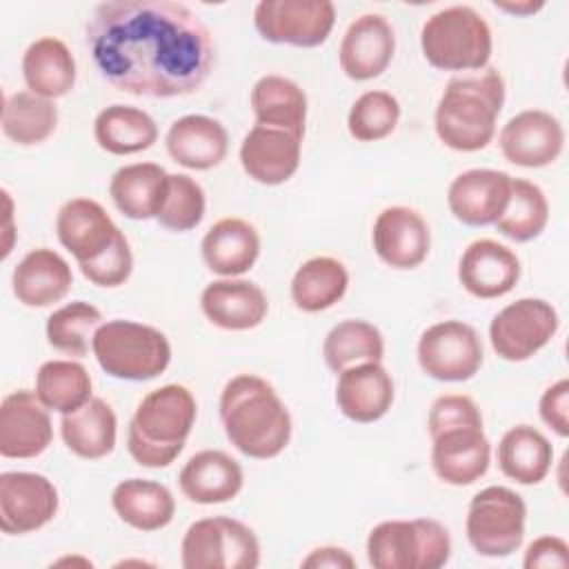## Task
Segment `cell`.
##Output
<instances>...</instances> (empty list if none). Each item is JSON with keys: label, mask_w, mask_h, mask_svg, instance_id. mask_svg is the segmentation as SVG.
<instances>
[{"label": "cell", "mask_w": 569, "mask_h": 569, "mask_svg": "<svg viewBox=\"0 0 569 569\" xmlns=\"http://www.w3.org/2000/svg\"><path fill=\"white\" fill-rule=\"evenodd\" d=\"M498 147L507 162L525 169H542L560 158L565 127L545 109H522L502 124Z\"/></svg>", "instance_id": "obj_15"}, {"label": "cell", "mask_w": 569, "mask_h": 569, "mask_svg": "<svg viewBox=\"0 0 569 569\" xmlns=\"http://www.w3.org/2000/svg\"><path fill=\"white\" fill-rule=\"evenodd\" d=\"M540 420L560 438L569 436V380L560 378L549 385L538 402Z\"/></svg>", "instance_id": "obj_45"}, {"label": "cell", "mask_w": 569, "mask_h": 569, "mask_svg": "<svg viewBox=\"0 0 569 569\" xmlns=\"http://www.w3.org/2000/svg\"><path fill=\"white\" fill-rule=\"evenodd\" d=\"M496 9L509 13V16H518V18H527V16H533L538 13L540 9H545V2H533V0H522V2H500L496 0L493 2Z\"/></svg>", "instance_id": "obj_48"}, {"label": "cell", "mask_w": 569, "mask_h": 569, "mask_svg": "<svg viewBox=\"0 0 569 569\" xmlns=\"http://www.w3.org/2000/svg\"><path fill=\"white\" fill-rule=\"evenodd\" d=\"M393 398L396 385L382 362H362L338 373L336 405L351 422H378L391 409Z\"/></svg>", "instance_id": "obj_24"}, {"label": "cell", "mask_w": 569, "mask_h": 569, "mask_svg": "<svg viewBox=\"0 0 569 569\" xmlns=\"http://www.w3.org/2000/svg\"><path fill=\"white\" fill-rule=\"evenodd\" d=\"M60 436L64 447L82 460L107 458L116 449L118 418L102 398H91L80 409L60 418Z\"/></svg>", "instance_id": "obj_31"}, {"label": "cell", "mask_w": 569, "mask_h": 569, "mask_svg": "<svg viewBox=\"0 0 569 569\" xmlns=\"http://www.w3.org/2000/svg\"><path fill=\"white\" fill-rule=\"evenodd\" d=\"M93 138L111 156H133L156 144L158 124L140 107L109 104L93 120Z\"/></svg>", "instance_id": "obj_35"}, {"label": "cell", "mask_w": 569, "mask_h": 569, "mask_svg": "<svg viewBox=\"0 0 569 569\" xmlns=\"http://www.w3.org/2000/svg\"><path fill=\"white\" fill-rule=\"evenodd\" d=\"M178 487L196 505H222L242 491L244 471L227 451L202 449L182 465Z\"/></svg>", "instance_id": "obj_27"}, {"label": "cell", "mask_w": 569, "mask_h": 569, "mask_svg": "<svg viewBox=\"0 0 569 569\" xmlns=\"http://www.w3.org/2000/svg\"><path fill=\"white\" fill-rule=\"evenodd\" d=\"M2 200H4V240H2V260L9 258L11 247H13V200L7 189H2Z\"/></svg>", "instance_id": "obj_49"}, {"label": "cell", "mask_w": 569, "mask_h": 569, "mask_svg": "<svg viewBox=\"0 0 569 569\" xmlns=\"http://www.w3.org/2000/svg\"><path fill=\"white\" fill-rule=\"evenodd\" d=\"M322 358L333 373L362 362H382L385 338L371 322L349 318L327 331L322 342Z\"/></svg>", "instance_id": "obj_38"}, {"label": "cell", "mask_w": 569, "mask_h": 569, "mask_svg": "<svg viewBox=\"0 0 569 569\" xmlns=\"http://www.w3.org/2000/svg\"><path fill=\"white\" fill-rule=\"evenodd\" d=\"M93 382L84 365L76 360H47L36 373V396L40 402L60 416L87 405Z\"/></svg>", "instance_id": "obj_39"}, {"label": "cell", "mask_w": 569, "mask_h": 569, "mask_svg": "<svg viewBox=\"0 0 569 569\" xmlns=\"http://www.w3.org/2000/svg\"><path fill=\"white\" fill-rule=\"evenodd\" d=\"M520 258L507 244L480 238L465 247L458 260V280L467 293L480 300L502 298L518 284Z\"/></svg>", "instance_id": "obj_20"}, {"label": "cell", "mask_w": 569, "mask_h": 569, "mask_svg": "<svg viewBox=\"0 0 569 569\" xmlns=\"http://www.w3.org/2000/svg\"><path fill=\"white\" fill-rule=\"evenodd\" d=\"M53 440L49 409L36 391L16 389L0 405V456L29 460L42 456Z\"/></svg>", "instance_id": "obj_16"}, {"label": "cell", "mask_w": 569, "mask_h": 569, "mask_svg": "<svg viewBox=\"0 0 569 569\" xmlns=\"http://www.w3.org/2000/svg\"><path fill=\"white\" fill-rule=\"evenodd\" d=\"M371 244L387 267L409 271L427 260L431 251V229L413 207H385L373 220Z\"/></svg>", "instance_id": "obj_17"}, {"label": "cell", "mask_w": 569, "mask_h": 569, "mask_svg": "<svg viewBox=\"0 0 569 569\" xmlns=\"http://www.w3.org/2000/svg\"><path fill=\"white\" fill-rule=\"evenodd\" d=\"M456 427H482V413L478 405L465 393H442L438 396L427 416L429 436H436Z\"/></svg>", "instance_id": "obj_44"}, {"label": "cell", "mask_w": 569, "mask_h": 569, "mask_svg": "<svg viewBox=\"0 0 569 569\" xmlns=\"http://www.w3.org/2000/svg\"><path fill=\"white\" fill-rule=\"evenodd\" d=\"M300 567H307V569H353L356 560L347 549L336 547V545H325V547L311 549L302 558Z\"/></svg>", "instance_id": "obj_47"}, {"label": "cell", "mask_w": 569, "mask_h": 569, "mask_svg": "<svg viewBox=\"0 0 569 569\" xmlns=\"http://www.w3.org/2000/svg\"><path fill=\"white\" fill-rule=\"evenodd\" d=\"M420 51L433 69L480 71L493 53V33L473 7L451 4L425 20Z\"/></svg>", "instance_id": "obj_6"}, {"label": "cell", "mask_w": 569, "mask_h": 569, "mask_svg": "<svg viewBox=\"0 0 569 569\" xmlns=\"http://www.w3.org/2000/svg\"><path fill=\"white\" fill-rule=\"evenodd\" d=\"M116 516L136 531H160L176 516V498L169 487L147 478L120 480L111 491Z\"/></svg>", "instance_id": "obj_29"}, {"label": "cell", "mask_w": 569, "mask_h": 569, "mask_svg": "<svg viewBox=\"0 0 569 569\" xmlns=\"http://www.w3.org/2000/svg\"><path fill=\"white\" fill-rule=\"evenodd\" d=\"M91 353L107 376L127 382L153 380L171 365L169 338L151 325L124 318L107 320L96 329Z\"/></svg>", "instance_id": "obj_7"}, {"label": "cell", "mask_w": 569, "mask_h": 569, "mask_svg": "<svg viewBox=\"0 0 569 569\" xmlns=\"http://www.w3.org/2000/svg\"><path fill=\"white\" fill-rule=\"evenodd\" d=\"M220 422L227 440L247 458L271 460L291 440L293 422L287 405L269 380L238 373L220 391Z\"/></svg>", "instance_id": "obj_2"}, {"label": "cell", "mask_w": 569, "mask_h": 569, "mask_svg": "<svg viewBox=\"0 0 569 569\" xmlns=\"http://www.w3.org/2000/svg\"><path fill=\"white\" fill-rule=\"evenodd\" d=\"M491 462V442L482 427H456L431 436L433 473L451 487L480 480Z\"/></svg>", "instance_id": "obj_23"}, {"label": "cell", "mask_w": 569, "mask_h": 569, "mask_svg": "<svg viewBox=\"0 0 569 569\" xmlns=\"http://www.w3.org/2000/svg\"><path fill=\"white\" fill-rule=\"evenodd\" d=\"M511 176L500 169H467L447 189L451 216L467 227L493 224L507 207Z\"/></svg>", "instance_id": "obj_21"}, {"label": "cell", "mask_w": 569, "mask_h": 569, "mask_svg": "<svg viewBox=\"0 0 569 569\" xmlns=\"http://www.w3.org/2000/svg\"><path fill=\"white\" fill-rule=\"evenodd\" d=\"M449 558V529L433 518L382 520L367 536V560L376 569H440Z\"/></svg>", "instance_id": "obj_8"}, {"label": "cell", "mask_w": 569, "mask_h": 569, "mask_svg": "<svg viewBox=\"0 0 569 569\" xmlns=\"http://www.w3.org/2000/svg\"><path fill=\"white\" fill-rule=\"evenodd\" d=\"M204 209L207 198L200 182L189 173H169L167 193L156 216V222L167 231L184 233L202 222Z\"/></svg>", "instance_id": "obj_43"}, {"label": "cell", "mask_w": 569, "mask_h": 569, "mask_svg": "<svg viewBox=\"0 0 569 569\" xmlns=\"http://www.w3.org/2000/svg\"><path fill=\"white\" fill-rule=\"evenodd\" d=\"M184 569H256L260 540L242 520L209 516L191 522L180 542Z\"/></svg>", "instance_id": "obj_9"}, {"label": "cell", "mask_w": 569, "mask_h": 569, "mask_svg": "<svg viewBox=\"0 0 569 569\" xmlns=\"http://www.w3.org/2000/svg\"><path fill=\"white\" fill-rule=\"evenodd\" d=\"M204 318L224 331H249L269 313V298L260 284L247 278L211 280L200 293Z\"/></svg>", "instance_id": "obj_22"}, {"label": "cell", "mask_w": 569, "mask_h": 569, "mask_svg": "<svg viewBox=\"0 0 569 569\" xmlns=\"http://www.w3.org/2000/svg\"><path fill=\"white\" fill-rule=\"evenodd\" d=\"M76 58L56 36L33 40L22 53V78L29 91L56 100L67 96L76 84Z\"/></svg>", "instance_id": "obj_33"}, {"label": "cell", "mask_w": 569, "mask_h": 569, "mask_svg": "<svg viewBox=\"0 0 569 569\" xmlns=\"http://www.w3.org/2000/svg\"><path fill=\"white\" fill-rule=\"evenodd\" d=\"M73 287L69 262L49 247L31 249L11 273L16 300L29 309H44L62 302Z\"/></svg>", "instance_id": "obj_25"}, {"label": "cell", "mask_w": 569, "mask_h": 569, "mask_svg": "<svg viewBox=\"0 0 569 569\" xmlns=\"http://www.w3.org/2000/svg\"><path fill=\"white\" fill-rule=\"evenodd\" d=\"M200 253L211 273L220 278H240L260 258V233L249 220L227 216L204 231Z\"/></svg>", "instance_id": "obj_28"}, {"label": "cell", "mask_w": 569, "mask_h": 569, "mask_svg": "<svg viewBox=\"0 0 569 569\" xmlns=\"http://www.w3.org/2000/svg\"><path fill=\"white\" fill-rule=\"evenodd\" d=\"M505 98L507 84L496 67L451 78L433 111L438 140L460 153H473L489 147L496 136V122L505 107Z\"/></svg>", "instance_id": "obj_4"}, {"label": "cell", "mask_w": 569, "mask_h": 569, "mask_svg": "<svg viewBox=\"0 0 569 569\" xmlns=\"http://www.w3.org/2000/svg\"><path fill=\"white\" fill-rule=\"evenodd\" d=\"M249 102L256 122L305 136L309 102L305 89L296 80L280 73L260 76L251 87Z\"/></svg>", "instance_id": "obj_34"}, {"label": "cell", "mask_w": 569, "mask_h": 569, "mask_svg": "<svg viewBox=\"0 0 569 569\" xmlns=\"http://www.w3.org/2000/svg\"><path fill=\"white\" fill-rule=\"evenodd\" d=\"M498 469L509 480L531 487L540 485L553 465V447L549 438L531 427V425H516L507 429L496 449Z\"/></svg>", "instance_id": "obj_32"}, {"label": "cell", "mask_w": 569, "mask_h": 569, "mask_svg": "<svg viewBox=\"0 0 569 569\" xmlns=\"http://www.w3.org/2000/svg\"><path fill=\"white\" fill-rule=\"evenodd\" d=\"M527 527V505L509 487L491 485L471 500L465 531L471 549L485 558H507L520 549Z\"/></svg>", "instance_id": "obj_10"}, {"label": "cell", "mask_w": 569, "mask_h": 569, "mask_svg": "<svg viewBox=\"0 0 569 569\" xmlns=\"http://www.w3.org/2000/svg\"><path fill=\"white\" fill-rule=\"evenodd\" d=\"M164 147L169 158L180 167L209 171L227 158L229 133L224 124L211 116L187 113L169 124Z\"/></svg>", "instance_id": "obj_26"}, {"label": "cell", "mask_w": 569, "mask_h": 569, "mask_svg": "<svg viewBox=\"0 0 569 569\" xmlns=\"http://www.w3.org/2000/svg\"><path fill=\"white\" fill-rule=\"evenodd\" d=\"M56 236L91 284L113 289L129 280L131 244L98 200L84 196L67 200L56 216Z\"/></svg>", "instance_id": "obj_3"}, {"label": "cell", "mask_w": 569, "mask_h": 569, "mask_svg": "<svg viewBox=\"0 0 569 569\" xmlns=\"http://www.w3.org/2000/svg\"><path fill=\"white\" fill-rule=\"evenodd\" d=\"M336 24V4L329 0H260L253 7V27L271 44L313 49L327 42Z\"/></svg>", "instance_id": "obj_12"}, {"label": "cell", "mask_w": 569, "mask_h": 569, "mask_svg": "<svg viewBox=\"0 0 569 569\" xmlns=\"http://www.w3.org/2000/svg\"><path fill=\"white\" fill-rule=\"evenodd\" d=\"M525 569H567L569 567V545L560 536H540L529 542L525 558Z\"/></svg>", "instance_id": "obj_46"}, {"label": "cell", "mask_w": 569, "mask_h": 569, "mask_svg": "<svg viewBox=\"0 0 569 569\" xmlns=\"http://www.w3.org/2000/svg\"><path fill=\"white\" fill-rule=\"evenodd\" d=\"M84 40L100 78L131 96H191L216 67L209 27L176 0L100 2L84 24Z\"/></svg>", "instance_id": "obj_1"}, {"label": "cell", "mask_w": 569, "mask_h": 569, "mask_svg": "<svg viewBox=\"0 0 569 569\" xmlns=\"http://www.w3.org/2000/svg\"><path fill=\"white\" fill-rule=\"evenodd\" d=\"M560 316L545 298H518L489 322V342L498 358L525 362L545 349L558 333Z\"/></svg>", "instance_id": "obj_11"}, {"label": "cell", "mask_w": 569, "mask_h": 569, "mask_svg": "<svg viewBox=\"0 0 569 569\" xmlns=\"http://www.w3.org/2000/svg\"><path fill=\"white\" fill-rule=\"evenodd\" d=\"M102 311L87 300H71L51 311L44 325L47 342L71 358L89 353L96 329L102 325Z\"/></svg>", "instance_id": "obj_41"}, {"label": "cell", "mask_w": 569, "mask_h": 569, "mask_svg": "<svg viewBox=\"0 0 569 569\" xmlns=\"http://www.w3.org/2000/svg\"><path fill=\"white\" fill-rule=\"evenodd\" d=\"M420 369L440 382L471 380L485 360L478 331L462 320H442L427 327L416 345Z\"/></svg>", "instance_id": "obj_13"}, {"label": "cell", "mask_w": 569, "mask_h": 569, "mask_svg": "<svg viewBox=\"0 0 569 569\" xmlns=\"http://www.w3.org/2000/svg\"><path fill=\"white\" fill-rule=\"evenodd\" d=\"M349 287L347 267L333 256L305 260L291 278V300L305 313H320L342 300Z\"/></svg>", "instance_id": "obj_36"}, {"label": "cell", "mask_w": 569, "mask_h": 569, "mask_svg": "<svg viewBox=\"0 0 569 569\" xmlns=\"http://www.w3.org/2000/svg\"><path fill=\"white\" fill-rule=\"evenodd\" d=\"M169 184V171L156 162H131L109 180L116 209L129 220H156Z\"/></svg>", "instance_id": "obj_30"}, {"label": "cell", "mask_w": 569, "mask_h": 569, "mask_svg": "<svg viewBox=\"0 0 569 569\" xmlns=\"http://www.w3.org/2000/svg\"><path fill=\"white\" fill-rule=\"evenodd\" d=\"M400 122V102L393 93L371 89L360 93L349 113L347 131L358 142H378L396 131Z\"/></svg>", "instance_id": "obj_42"}, {"label": "cell", "mask_w": 569, "mask_h": 569, "mask_svg": "<svg viewBox=\"0 0 569 569\" xmlns=\"http://www.w3.org/2000/svg\"><path fill=\"white\" fill-rule=\"evenodd\" d=\"M196 418L198 402L189 387L169 382L149 391L127 429L129 456L147 469L169 467L182 453Z\"/></svg>", "instance_id": "obj_5"}, {"label": "cell", "mask_w": 569, "mask_h": 569, "mask_svg": "<svg viewBox=\"0 0 569 569\" xmlns=\"http://www.w3.org/2000/svg\"><path fill=\"white\" fill-rule=\"evenodd\" d=\"M396 53V31L380 13L358 16L338 47V62L349 80L367 82L387 71Z\"/></svg>", "instance_id": "obj_19"}, {"label": "cell", "mask_w": 569, "mask_h": 569, "mask_svg": "<svg viewBox=\"0 0 569 569\" xmlns=\"http://www.w3.org/2000/svg\"><path fill=\"white\" fill-rule=\"evenodd\" d=\"M302 138L296 131L256 122L240 142L242 171L258 184H284L300 167Z\"/></svg>", "instance_id": "obj_18"}, {"label": "cell", "mask_w": 569, "mask_h": 569, "mask_svg": "<svg viewBox=\"0 0 569 569\" xmlns=\"http://www.w3.org/2000/svg\"><path fill=\"white\" fill-rule=\"evenodd\" d=\"M549 222V200L545 191L525 178H511V191L505 211L493 222L500 236L513 242L536 240Z\"/></svg>", "instance_id": "obj_40"}, {"label": "cell", "mask_w": 569, "mask_h": 569, "mask_svg": "<svg viewBox=\"0 0 569 569\" xmlns=\"http://www.w3.org/2000/svg\"><path fill=\"white\" fill-rule=\"evenodd\" d=\"M2 133L18 147H33L49 140L58 127V107L33 91H16L2 102Z\"/></svg>", "instance_id": "obj_37"}, {"label": "cell", "mask_w": 569, "mask_h": 569, "mask_svg": "<svg viewBox=\"0 0 569 569\" xmlns=\"http://www.w3.org/2000/svg\"><path fill=\"white\" fill-rule=\"evenodd\" d=\"M60 507L56 485L36 471L0 473V529L7 536L33 533L49 525Z\"/></svg>", "instance_id": "obj_14"}]
</instances>
